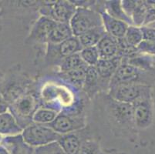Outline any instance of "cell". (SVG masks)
<instances>
[{
  "instance_id": "36",
  "label": "cell",
  "mask_w": 155,
  "mask_h": 154,
  "mask_svg": "<svg viewBox=\"0 0 155 154\" xmlns=\"http://www.w3.org/2000/svg\"><path fill=\"white\" fill-rule=\"evenodd\" d=\"M137 4V1H132V0H124L121 1V5L123 8L124 11L125 13L130 18L131 14L133 11L134 10L135 7H136ZM131 19V18H130Z\"/></svg>"
},
{
  "instance_id": "1",
  "label": "cell",
  "mask_w": 155,
  "mask_h": 154,
  "mask_svg": "<svg viewBox=\"0 0 155 154\" xmlns=\"http://www.w3.org/2000/svg\"><path fill=\"white\" fill-rule=\"evenodd\" d=\"M102 110L111 132L115 136L134 142L137 133L132 104L117 101L107 93L101 94Z\"/></svg>"
},
{
  "instance_id": "28",
  "label": "cell",
  "mask_w": 155,
  "mask_h": 154,
  "mask_svg": "<svg viewBox=\"0 0 155 154\" xmlns=\"http://www.w3.org/2000/svg\"><path fill=\"white\" fill-rule=\"evenodd\" d=\"M100 140V137L96 135L89 138L81 144L76 154H101L102 149L101 147Z\"/></svg>"
},
{
  "instance_id": "15",
  "label": "cell",
  "mask_w": 155,
  "mask_h": 154,
  "mask_svg": "<svg viewBox=\"0 0 155 154\" xmlns=\"http://www.w3.org/2000/svg\"><path fill=\"white\" fill-rule=\"evenodd\" d=\"M121 62L122 59L116 56L111 59H100L94 66L101 79L103 90L105 94L109 91L111 79L121 64Z\"/></svg>"
},
{
  "instance_id": "6",
  "label": "cell",
  "mask_w": 155,
  "mask_h": 154,
  "mask_svg": "<svg viewBox=\"0 0 155 154\" xmlns=\"http://www.w3.org/2000/svg\"><path fill=\"white\" fill-rule=\"evenodd\" d=\"M154 83L155 71H146L128 63H121L111 79L110 87L121 84H140L152 87Z\"/></svg>"
},
{
  "instance_id": "8",
  "label": "cell",
  "mask_w": 155,
  "mask_h": 154,
  "mask_svg": "<svg viewBox=\"0 0 155 154\" xmlns=\"http://www.w3.org/2000/svg\"><path fill=\"white\" fill-rule=\"evenodd\" d=\"M77 7L71 1H43L39 15L46 16L56 23H70Z\"/></svg>"
},
{
  "instance_id": "26",
  "label": "cell",
  "mask_w": 155,
  "mask_h": 154,
  "mask_svg": "<svg viewBox=\"0 0 155 154\" xmlns=\"http://www.w3.org/2000/svg\"><path fill=\"white\" fill-rule=\"evenodd\" d=\"M58 114V112L51 109L39 107L32 117V122L35 123L49 125L54 121Z\"/></svg>"
},
{
  "instance_id": "42",
  "label": "cell",
  "mask_w": 155,
  "mask_h": 154,
  "mask_svg": "<svg viewBox=\"0 0 155 154\" xmlns=\"http://www.w3.org/2000/svg\"><path fill=\"white\" fill-rule=\"evenodd\" d=\"M1 16H0V30L2 29V24H1Z\"/></svg>"
},
{
  "instance_id": "34",
  "label": "cell",
  "mask_w": 155,
  "mask_h": 154,
  "mask_svg": "<svg viewBox=\"0 0 155 154\" xmlns=\"http://www.w3.org/2000/svg\"><path fill=\"white\" fill-rule=\"evenodd\" d=\"M147 11L146 18L143 26H146L155 22V1H147Z\"/></svg>"
},
{
  "instance_id": "5",
  "label": "cell",
  "mask_w": 155,
  "mask_h": 154,
  "mask_svg": "<svg viewBox=\"0 0 155 154\" xmlns=\"http://www.w3.org/2000/svg\"><path fill=\"white\" fill-rule=\"evenodd\" d=\"M39 107H41V104L36 84V88L24 94L9 106V112L23 129L33 123L32 117Z\"/></svg>"
},
{
  "instance_id": "3",
  "label": "cell",
  "mask_w": 155,
  "mask_h": 154,
  "mask_svg": "<svg viewBox=\"0 0 155 154\" xmlns=\"http://www.w3.org/2000/svg\"><path fill=\"white\" fill-rule=\"evenodd\" d=\"M82 49L78 37L76 36H72L59 44L47 43L44 49L39 48L36 51V65L40 64L43 68L51 66L57 67L63 59L73 54L80 53Z\"/></svg>"
},
{
  "instance_id": "27",
  "label": "cell",
  "mask_w": 155,
  "mask_h": 154,
  "mask_svg": "<svg viewBox=\"0 0 155 154\" xmlns=\"http://www.w3.org/2000/svg\"><path fill=\"white\" fill-rule=\"evenodd\" d=\"M117 56L122 59V61L131 59L138 54L137 47L131 46L127 42L124 37L117 39Z\"/></svg>"
},
{
  "instance_id": "29",
  "label": "cell",
  "mask_w": 155,
  "mask_h": 154,
  "mask_svg": "<svg viewBox=\"0 0 155 154\" xmlns=\"http://www.w3.org/2000/svg\"><path fill=\"white\" fill-rule=\"evenodd\" d=\"M147 11V1H137V4L130 16L134 25L137 27L143 26L146 18Z\"/></svg>"
},
{
  "instance_id": "33",
  "label": "cell",
  "mask_w": 155,
  "mask_h": 154,
  "mask_svg": "<svg viewBox=\"0 0 155 154\" xmlns=\"http://www.w3.org/2000/svg\"><path fill=\"white\" fill-rule=\"evenodd\" d=\"M137 49L138 53L141 54L150 55V56L155 55V43L148 41L142 40L140 44L137 46Z\"/></svg>"
},
{
  "instance_id": "13",
  "label": "cell",
  "mask_w": 155,
  "mask_h": 154,
  "mask_svg": "<svg viewBox=\"0 0 155 154\" xmlns=\"http://www.w3.org/2000/svg\"><path fill=\"white\" fill-rule=\"evenodd\" d=\"M94 136L95 134L93 132L91 127L87 125L85 128L80 130L63 134L60 136L57 143L67 154H76L81 144Z\"/></svg>"
},
{
  "instance_id": "37",
  "label": "cell",
  "mask_w": 155,
  "mask_h": 154,
  "mask_svg": "<svg viewBox=\"0 0 155 154\" xmlns=\"http://www.w3.org/2000/svg\"><path fill=\"white\" fill-rule=\"evenodd\" d=\"M8 111H9V105L2 97V95L0 94V114L6 113Z\"/></svg>"
},
{
  "instance_id": "12",
  "label": "cell",
  "mask_w": 155,
  "mask_h": 154,
  "mask_svg": "<svg viewBox=\"0 0 155 154\" xmlns=\"http://www.w3.org/2000/svg\"><path fill=\"white\" fill-rule=\"evenodd\" d=\"M56 22L46 16H40L36 19L29 29L28 36L25 39L24 43L28 46L41 47L48 43L49 36Z\"/></svg>"
},
{
  "instance_id": "14",
  "label": "cell",
  "mask_w": 155,
  "mask_h": 154,
  "mask_svg": "<svg viewBox=\"0 0 155 154\" xmlns=\"http://www.w3.org/2000/svg\"><path fill=\"white\" fill-rule=\"evenodd\" d=\"M134 120L137 129H144L151 124L153 120L152 97L137 100L133 104Z\"/></svg>"
},
{
  "instance_id": "19",
  "label": "cell",
  "mask_w": 155,
  "mask_h": 154,
  "mask_svg": "<svg viewBox=\"0 0 155 154\" xmlns=\"http://www.w3.org/2000/svg\"><path fill=\"white\" fill-rule=\"evenodd\" d=\"M101 59H111L117 53V41L116 38L106 34L96 46Z\"/></svg>"
},
{
  "instance_id": "23",
  "label": "cell",
  "mask_w": 155,
  "mask_h": 154,
  "mask_svg": "<svg viewBox=\"0 0 155 154\" xmlns=\"http://www.w3.org/2000/svg\"><path fill=\"white\" fill-rule=\"evenodd\" d=\"M73 36L70 23H56L49 36L48 43L59 44Z\"/></svg>"
},
{
  "instance_id": "17",
  "label": "cell",
  "mask_w": 155,
  "mask_h": 154,
  "mask_svg": "<svg viewBox=\"0 0 155 154\" xmlns=\"http://www.w3.org/2000/svg\"><path fill=\"white\" fill-rule=\"evenodd\" d=\"M100 14L102 19L103 26L107 33L116 39L124 37L129 25L123 21L114 19L108 15L105 11Z\"/></svg>"
},
{
  "instance_id": "18",
  "label": "cell",
  "mask_w": 155,
  "mask_h": 154,
  "mask_svg": "<svg viewBox=\"0 0 155 154\" xmlns=\"http://www.w3.org/2000/svg\"><path fill=\"white\" fill-rule=\"evenodd\" d=\"M87 67L88 66L79 68V69L70 70L68 72H63V73L56 72L55 73V76H57L59 79L63 80L66 83H67L69 86L73 87L77 91L82 92Z\"/></svg>"
},
{
  "instance_id": "7",
  "label": "cell",
  "mask_w": 155,
  "mask_h": 154,
  "mask_svg": "<svg viewBox=\"0 0 155 154\" xmlns=\"http://www.w3.org/2000/svg\"><path fill=\"white\" fill-rule=\"evenodd\" d=\"M24 143L31 147H39L58 141L60 134L48 125L32 123L22 129L21 133Z\"/></svg>"
},
{
  "instance_id": "11",
  "label": "cell",
  "mask_w": 155,
  "mask_h": 154,
  "mask_svg": "<svg viewBox=\"0 0 155 154\" xmlns=\"http://www.w3.org/2000/svg\"><path fill=\"white\" fill-rule=\"evenodd\" d=\"M48 126L60 135L80 130L87 126L86 113L61 111Z\"/></svg>"
},
{
  "instance_id": "24",
  "label": "cell",
  "mask_w": 155,
  "mask_h": 154,
  "mask_svg": "<svg viewBox=\"0 0 155 154\" xmlns=\"http://www.w3.org/2000/svg\"><path fill=\"white\" fill-rule=\"evenodd\" d=\"M121 63H128L131 66L146 71H155V60L153 56L138 53L131 59L122 61Z\"/></svg>"
},
{
  "instance_id": "16",
  "label": "cell",
  "mask_w": 155,
  "mask_h": 154,
  "mask_svg": "<svg viewBox=\"0 0 155 154\" xmlns=\"http://www.w3.org/2000/svg\"><path fill=\"white\" fill-rule=\"evenodd\" d=\"M82 92L90 101L95 99L101 94H105L103 90L101 79L95 66L87 67Z\"/></svg>"
},
{
  "instance_id": "40",
  "label": "cell",
  "mask_w": 155,
  "mask_h": 154,
  "mask_svg": "<svg viewBox=\"0 0 155 154\" xmlns=\"http://www.w3.org/2000/svg\"><path fill=\"white\" fill-rule=\"evenodd\" d=\"M4 76V73L2 71V70H0V81H1V80H2V78H3Z\"/></svg>"
},
{
  "instance_id": "41",
  "label": "cell",
  "mask_w": 155,
  "mask_h": 154,
  "mask_svg": "<svg viewBox=\"0 0 155 154\" xmlns=\"http://www.w3.org/2000/svg\"><path fill=\"white\" fill-rule=\"evenodd\" d=\"M3 136H2L1 135V134H0V144L2 143V139H3Z\"/></svg>"
},
{
  "instance_id": "9",
  "label": "cell",
  "mask_w": 155,
  "mask_h": 154,
  "mask_svg": "<svg viewBox=\"0 0 155 154\" xmlns=\"http://www.w3.org/2000/svg\"><path fill=\"white\" fill-rule=\"evenodd\" d=\"M107 94L117 101L133 104L140 99L152 97V87L140 84H121L110 87Z\"/></svg>"
},
{
  "instance_id": "38",
  "label": "cell",
  "mask_w": 155,
  "mask_h": 154,
  "mask_svg": "<svg viewBox=\"0 0 155 154\" xmlns=\"http://www.w3.org/2000/svg\"><path fill=\"white\" fill-rule=\"evenodd\" d=\"M101 154H125L124 152H122L117 149H102Z\"/></svg>"
},
{
  "instance_id": "31",
  "label": "cell",
  "mask_w": 155,
  "mask_h": 154,
  "mask_svg": "<svg viewBox=\"0 0 155 154\" xmlns=\"http://www.w3.org/2000/svg\"><path fill=\"white\" fill-rule=\"evenodd\" d=\"M124 39L129 44L137 47L143 40L140 27H137L135 25H129L125 33Z\"/></svg>"
},
{
  "instance_id": "30",
  "label": "cell",
  "mask_w": 155,
  "mask_h": 154,
  "mask_svg": "<svg viewBox=\"0 0 155 154\" xmlns=\"http://www.w3.org/2000/svg\"><path fill=\"white\" fill-rule=\"evenodd\" d=\"M80 55L83 61L88 66H94L101 59L96 46L83 48L80 52Z\"/></svg>"
},
{
  "instance_id": "32",
  "label": "cell",
  "mask_w": 155,
  "mask_h": 154,
  "mask_svg": "<svg viewBox=\"0 0 155 154\" xmlns=\"http://www.w3.org/2000/svg\"><path fill=\"white\" fill-rule=\"evenodd\" d=\"M29 154H67L60 147L58 143H53L39 147H31Z\"/></svg>"
},
{
  "instance_id": "21",
  "label": "cell",
  "mask_w": 155,
  "mask_h": 154,
  "mask_svg": "<svg viewBox=\"0 0 155 154\" xmlns=\"http://www.w3.org/2000/svg\"><path fill=\"white\" fill-rule=\"evenodd\" d=\"M104 10L114 19L123 21L129 25H134L131 19L124 11L120 0L104 1Z\"/></svg>"
},
{
  "instance_id": "20",
  "label": "cell",
  "mask_w": 155,
  "mask_h": 154,
  "mask_svg": "<svg viewBox=\"0 0 155 154\" xmlns=\"http://www.w3.org/2000/svg\"><path fill=\"white\" fill-rule=\"evenodd\" d=\"M22 129L18 125L13 116L8 111L0 114V134L5 136H14L22 133Z\"/></svg>"
},
{
  "instance_id": "2",
  "label": "cell",
  "mask_w": 155,
  "mask_h": 154,
  "mask_svg": "<svg viewBox=\"0 0 155 154\" xmlns=\"http://www.w3.org/2000/svg\"><path fill=\"white\" fill-rule=\"evenodd\" d=\"M36 80L23 70L20 63L14 64L4 73L0 81V94L8 105L36 87Z\"/></svg>"
},
{
  "instance_id": "10",
  "label": "cell",
  "mask_w": 155,
  "mask_h": 154,
  "mask_svg": "<svg viewBox=\"0 0 155 154\" xmlns=\"http://www.w3.org/2000/svg\"><path fill=\"white\" fill-rule=\"evenodd\" d=\"M70 25L73 36L79 37L90 29L103 25V22L101 14L95 10L87 8H77Z\"/></svg>"
},
{
  "instance_id": "4",
  "label": "cell",
  "mask_w": 155,
  "mask_h": 154,
  "mask_svg": "<svg viewBox=\"0 0 155 154\" xmlns=\"http://www.w3.org/2000/svg\"><path fill=\"white\" fill-rule=\"evenodd\" d=\"M43 1H0L1 19L14 18L21 21L25 29L29 30L32 24L40 16L39 8Z\"/></svg>"
},
{
  "instance_id": "39",
  "label": "cell",
  "mask_w": 155,
  "mask_h": 154,
  "mask_svg": "<svg viewBox=\"0 0 155 154\" xmlns=\"http://www.w3.org/2000/svg\"><path fill=\"white\" fill-rule=\"evenodd\" d=\"M146 26H148V27H150V28H155V22H152V23L149 24V25H146Z\"/></svg>"
},
{
  "instance_id": "35",
  "label": "cell",
  "mask_w": 155,
  "mask_h": 154,
  "mask_svg": "<svg viewBox=\"0 0 155 154\" xmlns=\"http://www.w3.org/2000/svg\"><path fill=\"white\" fill-rule=\"evenodd\" d=\"M143 36V40L155 43V28H150L148 26L140 27Z\"/></svg>"
},
{
  "instance_id": "22",
  "label": "cell",
  "mask_w": 155,
  "mask_h": 154,
  "mask_svg": "<svg viewBox=\"0 0 155 154\" xmlns=\"http://www.w3.org/2000/svg\"><path fill=\"white\" fill-rule=\"evenodd\" d=\"M106 34L104 26H98L87 31L78 37L80 44L83 48L96 46L103 36Z\"/></svg>"
},
{
  "instance_id": "25",
  "label": "cell",
  "mask_w": 155,
  "mask_h": 154,
  "mask_svg": "<svg viewBox=\"0 0 155 154\" xmlns=\"http://www.w3.org/2000/svg\"><path fill=\"white\" fill-rule=\"evenodd\" d=\"M86 66H88L83 61L80 53H77L63 59L57 67H58V72L63 73V72H68L70 70L79 69V68L86 67Z\"/></svg>"
}]
</instances>
